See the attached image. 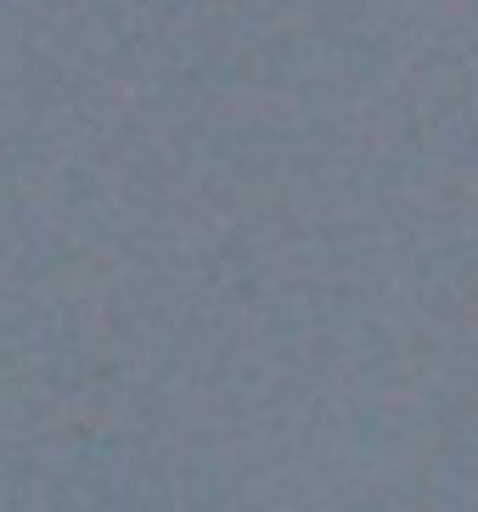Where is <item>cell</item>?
Listing matches in <instances>:
<instances>
[]
</instances>
